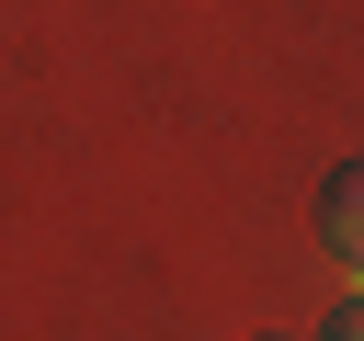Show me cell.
<instances>
[{
    "instance_id": "1",
    "label": "cell",
    "mask_w": 364,
    "mask_h": 341,
    "mask_svg": "<svg viewBox=\"0 0 364 341\" xmlns=\"http://www.w3.org/2000/svg\"><path fill=\"white\" fill-rule=\"evenodd\" d=\"M318 239H330V261H353V273H364V159H341V170H330V193H318Z\"/></svg>"
},
{
    "instance_id": "2",
    "label": "cell",
    "mask_w": 364,
    "mask_h": 341,
    "mask_svg": "<svg viewBox=\"0 0 364 341\" xmlns=\"http://www.w3.org/2000/svg\"><path fill=\"white\" fill-rule=\"evenodd\" d=\"M318 341H364V307H341V318H330V330H318Z\"/></svg>"
}]
</instances>
